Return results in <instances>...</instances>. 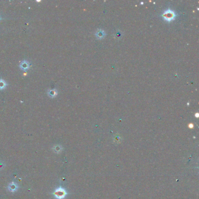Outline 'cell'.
Masks as SVG:
<instances>
[{
    "mask_svg": "<svg viewBox=\"0 0 199 199\" xmlns=\"http://www.w3.org/2000/svg\"><path fill=\"white\" fill-rule=\"evenodd\" d=\"M162 16L165 20H166V21L169 22L174 19V18L176 16V14L173 11L171 10H168L163 12Z\"/></svg>",
    "mask_w": 199,
    "mask_h": 199,
    "instance_id": "cell-1",
    "label": "cell"
},
{
    "mask_svg": "<svg viewBox=\"0 0 199 199\" xmlns=\"http://www.w3.org/2000/svg\"><path fill=\"white\" fill-rule=\"evenodd\" d=\"M54 194L56 198L58 199H61L64 198L65 196L66 195V192L64 189H58L56 190L55 192L54 193Z\"/></svg>",
    "mask_w": 199,
    "mask_h": 199,
    "instance_id": "cell-2",
    "label": "cell"
},
{
    "mask_svg": "<svg viewBox=\"0 0 199 199\" xmlns=\"http://www.w3.org/2000/svg\"><path fill=\"white\" fill-rule=\"evenodd\" d=\"M20 67H21L22 70H26L29 68V65L27 61H23L20 64Z\"/></svg>",
    "mask_w": 199,
    "mask_h": 199,
    "instance_id": "cell-3",
    "label": "cell"
},
{
    "mask_svg": "<svg viewBox=\"0 0 199 199\" xmlns=\"http://www.w3.org/2000/svg\"><path fill=\"white\" fill-rule=\"evenodd\" d=\"M48 94L49 96L51 97V98H54V97L57 95V92L56 90H55V89L50 90L48 92Z\"/></svg>",
    "mask_w": 199,
    "mask_h": 199,
    "instance_id": "cell-4",
    "label": "cell"
},
{
    "mask_svg": "<svg viewBox=\"0 0 199 199\" xmlns=\"http://www.w3.org/2000/svg\"><path fill=\"white\" fill-rule=\"evenodd\" d=\"M96 36H98L99 38H100V39L102 38H103V37H104V36H105V32H103L102 30H99V31H98V32H97Z\"/></svg>",
    "mask_w": 199,
    "mask_h": 199,
    "instance_id": "cell-5",
    "label": "cell"
},
{
    "mask_svg": "<svg viewBox=\"0 0 199 199\" xmlns=\"http://www.w3.org/2000/svg\"><path fill=\"white\" fill-rule=\"evenodd\" d=\"M6 85H7V84H6L4 80H0V89H4Z\"/></svg>",
    "mask_w": 199,
    "mask_h": 199,
    "instance_id": "cell-6",
    "label": "cell"
},
{
    "mask_svg": "<svg viewBox=\"0 0 199 199\" xmlns=\"http://www.w3.org/2000/svg\"><path fill=\"white\" fill-rule=\"evenodd\" d=\"M189 127L190 128H193V124H190L189 125Z\"/></svg>",
    "mask_w": 199,
    "mask_h": 199,
    "instance_id": "cell-7",
    "label": "cell"
}]
</instances>
